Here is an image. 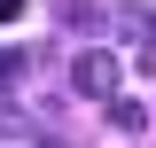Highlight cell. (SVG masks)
Instances as JSON below:
<instances>
[{
  "label": "cell",
  "instance_id": "277c9868",
  "mask_svg": "<svg viewBox=\"0 0 156 148\" xmlns=\"http://www.w3.org/2000/svg\"><path fill=\"white\" fill-rule=\"evenodd\" d=\"M23 70H31V55H23V47H0V86H16Z\"/></svg>",
  "mask_w": 156,
  "mask_h": 148
},
{
  "label": "cell",
  "instance_id": "ba28073f",
  "mask_svg": "<svg viewBox=\"0 0 156 148\" xmlns=\"http://www.w3.org/2000/svg\"><path fill=\"white\" fill-rule=\"evenodd\" d=\"M39 148H62V140H39Z\"/></svg>",
  "mask_w": 156,
  "mask_h": 148
},
{
  "label": "cell",
  "instance_id": "7a4b0ae2",
  "mask_svg": "<svg viewBox=\"0 0 156 148\" xmlns=\"http://www.w3.org/2000/svg\"><path fill=\"white\" fill-rule=\"evenodd\" d=\"M109 125H117V132H140V125H148V109H140L133 93H117V101H109Z\"/></svg>",
  "mask_w": 156,
  "mask_h": 148
},
{
  "label": "cell",
  "instance_id": "5b68a950",
  "mask_svg": "<svg viewBox=\"0 0 156 148\" xmlns=\"http://www.w3.org/2000/svg\"><path fill=\"white\" fill-rule=\"evenodd\" d=\"M0 132H23V109H16V93L0 86Z\"/></svg>",
  "mask_w": 156,
  "mask_h": 148
},
{
  "label": "cell",
  "instance_id": "6da1fadb",
  "mask_svg": "<svg viewBox=\"0 0 156 148\" xmlns=\"http://www.w3.org/2000/svg\"><path fill=\"white\" fill-rule=\"evenodd\" d=\"M70 86L94 93V101H117V55H109V47H86V55L70 62Z\"/></svg>",
  "mask_w": 156,
  "mask_h": 148
},
{
  "label": "cell",
  "instance_id": "8992f818",
  "mask_svg": "<svg viewBox=\"0 0 156 148\" xmlns=\"http://www.w3.org/2000/svg\"><path fill=\"white\" fill-rule=\"evenodd\" d=\"M133 62H140V70H156V39H140V47H133Z\"/></svg>",
  "mask_w": 156,
  "mask_h": 148
},
{
  "label": "cell",
  "instance_id": "52a82bcc",
  "mask_svg": "<svg viewBox=\"0 0 156 148\" xmlns=\"http://www.w3.org/2000/svg\"><path fill=\"white\" fill-rule=\"evenodd\" d=\"M16 16H23V0H0V23H16Z\"/></svg>",
  "mask_w": 156,
  "mask_h": 148
},
{
  "label": "cell",
  "instance_id": "3957f363",
  "mask_svg": "<svg viewBox=\"0 0 156 148\" xmlns=\"http://www.w3.org/2000/svg\"><path fill=\"white\" fill-rule=\"evenodd\" d=\"M55 16H62V23H70V31H94V23H101V8H86V0H62Z\"/></svg>",
  "mask_w": 156,
  "mask_h": 148
}]
</instances>
